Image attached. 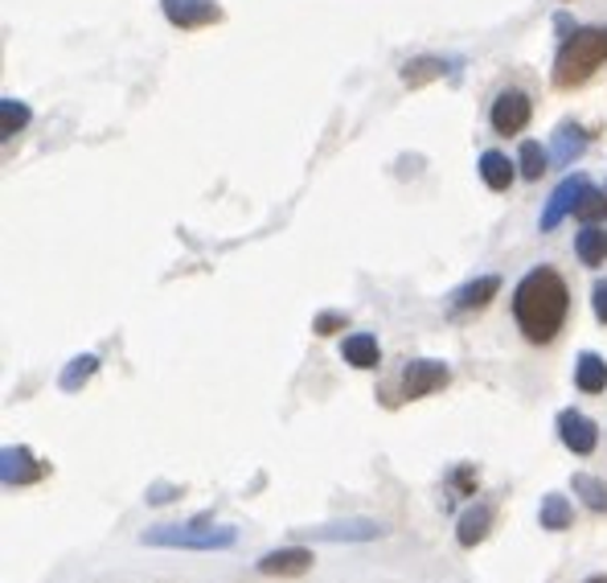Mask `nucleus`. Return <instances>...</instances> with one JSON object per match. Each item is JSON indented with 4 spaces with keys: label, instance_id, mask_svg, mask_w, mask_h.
Segmentation results:
<instances>
[{
    "label": "nucleus",
    "instance_id": "nucleus-29",
    "mask_svg": "<svg viewBox=\"0 0 607 583\" xmlns=\"http://www.w3.org/2000/svg\"><path fill=\"white\" fill-rule=\"evenodd\" d=\"M583 583H607V575H591V580H583Z\"/></svg>",
    "mask_w": 607,
    "mask_h": 583
},
{
    "label": "nucleus",
    "instance_id": "nucleus-7",
    "mask_svg": "<svg viewBox=\"0 0 607 583\" xmlns=\"http://www.w3.org/2000/svg\"><path fill=\"white\" fill-rule=\"evenodd\" d=\"M558 440L571 448L574 456H591L599 448V428L591 415L567 407V412H558Z\"/></svg>",
    "mask_w": 607,
    "mask_h": 583
},
{
    "label": "nucleus",
    "instance_id": "nucleus-19",
    "mask_svg": "<svg viewBox=\"0 0 607 583\" xmlns=\"http://www.w3.org/2000/svg\"><path fill=\"white\" fill-rule=\"evenodd\" d=\"M95 370H99V358H95V354H79V358H70V366L62 370L58 386H62L67 395H74V391H83L86 382L95 378Z\"/></svg>",
    "mask_w": 607,
    "mask_h": 583
},
{
    "label": "nucleus",
    "instance_id": "nucleus-20",
    "mask_svg": "<svg viewBox=\"0 0 607 583\" xmlns=\"http://www.w3.org/2000/svg\"><path fill=\"white\" fill-rule=\"evenodd\" d=\"M513 169H517V165H513L505 153H485L480 156V177H485V186L497 189V193L513 186Z\"/></svg>",
    "mask_w": 607,
    "mask_h": 583
},
{
    "label": "nucleus",
    "instance_id": "nucleus-1",
    "mask_svg": "<svg viewBox=\"0 0 607 583\" xmlns=\"http://www.w3.org/2000/svg\"><path fill=\"white\" fill-rule=\"evenodd\" d=\"M571 317V288L555 267H534L513 288V321L529 345H550Z\"/></svg>",
    "mask_w": 607,
    "mask_h": 583
},
{
    "label": "nucleus",
    "instance_id": "nucleus-23",
    "mask_svg": "<svg viewBox=\"0 0 607 583\" xmlns=\"http://www.w3.org/2000/svg\"><path fill=\"white\" fill-rule=\"evenodd\" d=\"M436 79H443V62H439V58H415V62H406L403 67V83L406 86L436 83Z\"/></svg>",
    "mask_w": 607,
    "mask_h": 583
},
{
    "label": "nucleus",
    "instance_id": "nucleus-27",
    "mask_svg": "<svg viewBox=\"0 0 607 583\" xmlns=\"http://www.w3.org/2000/svg\"><path fill=\"white\" fill-rule=\"evenodd\" d=\"M591 312H595L599 325H607V279H595V288H591Z\"/></svg>",
    "mask_w": 607,
    "mask_h": 583
},
{
    "label": "nucleus",
    "instance_id": "nucleus-16",
    "mask_svg": "<svg viewBox=\"0 0 607 583\" xmlns=\"http://www.w3.org/2000/svg\"><path fill=\"white\" fill-rule=\"evenodd\" d=\"M574 255L583 259V267H604L607 263V230L604 226H583V235L574 239Z\"/></svg>",
    "mask_w": 607,
    "mask_h": 583
},
{
    "label": "nucleus",
    "instance_id": "nucleus-21",
    "mask_svg": "<svg viewBox=\"0 0 607 583\" xmlns=\"http://www.w3.org/2000/svg\"><path fill=\"white\" fill-rule=\"evenodd\" d=\"M546 165H550V153L541 148L538 140H525L522 153H517V169H522L525 181H538L541 172H546Z\"/></svg>",
    "mask_w": 607,
    "mask_h": 583
},
{
    "label": "nucleus",
    "instance_id": "nucleus-26",
    "mask_svg": "<svg viewBox=\"0 0 607 583\" xmlns=\"http://www.w3.org/2000/svg\"><path fill=\"white\" fill-rule=\"evenodd\" d=\"M345 325H349V317H345V312H321V317L312 321V333L329 337V333H341Z\"/></svg>",
    "mask_w": 607,
    "mask_h": 583
},
{
    "label": "nucleus",
    "instance_id": "nucleus-5",
    "mask_svg": "<svg viewBox=\"0 0 607 583\" xmlns=\"http://www.w3.org/2000/svg\"><path fill=\"white\" fill-rule=\"evenodd\" d=\"M529 116H534V104H529L525 91H501V95L492 99V111H489L492 128H497L501 136H517V132H525Z\"/></svg>",
    "mask_w": 607,
    "mask_h": 583
},
{
    "label": "nucleus",
    "instance_id": "nucleus-28",
    "mask_svg": "<svg viewBox=\"0 0 607 583\" xmlns=\"http://www.w3.org/2000/svg\"><path fill=\"white\" fill-rule=\"evenodd\" d=\"M455 489H460V493H468V498L476 493V473L468 468V464H464V468L455 473Z\"/></svg>",
    "mask_w": 607,
    "mask_h": 583
},
{
    "label": "nucleus",
    "instance_id": "nucleus-3",
    "mask_svg": "<svg viewBox=\"0 0 607 583\" xmlns=\"http://www.w3.org/2000/svg\"><path fill=\"white\" fill-rule=\"evenodd\" d=\"M144 547H169V550H230L238 543L235 526H205V522H189V526H152L140 534Z\"/></svg>",
    "mask_w": 607,
    "mask_h": 583
},
{
    "label": "nucleus",
    "instance_id": "nucleus-2",
    "mask_svg": "<svg viewBox=\"0 0 607 583\" xmlns=\"http://www.w3.org/2000/svg\"><path fill=\"white\" fill-rule=\"evenodd\" d=\"M604 62H607V29H595V25L591 29H574L555 58V86H562V91L583 86Z\"/></svg>",
    "mask_w": 607,
    "mask_h": 583
},
{
    "label": "nucleus",
    "instance_id": "nucleus-15",
    "mask_svg": "<svg viewBox=\"0 0 607 583\" xmlns=\"http://www.w3.org/2000/svg\"><path fill=\"white\" fill-rule=\"evenodd\" d=\"M341 358L357 366V370H378L382 366V349H378V337L373 333H354V337H345L341 345Z\"/></svg>",
    "mask_w": 607,
    "mask_h": 583
},
{
    "label": "nucleus",
    "instance_id": "nucleus-18",
    "mask_svg": "<svg viewBox=\"0 0 607 583\" xmlns=\"http://www.w3.org/2000/svg\"><path fill=\"white\" fill-rule=\"evenodd\" d=\"M571 489H574V498H583V505H587V510H595V514H607V480L591 477V473H574Z\"/></svg>",
    "mask_w": 607,
    "mask_h": 583
},
{
    "label": "nucleus",
    "instance_id": "nucleus-8",
    "mask_svg": "<svg viewBox=\"0 0 607 583\" xmlns=\"http://www.w3.org/2000/svg\"><path fill=\"white\" fill-rule=\"evenodd\" d=\"M382 534H386L382 522H370V517H349V522H337V526L296 531V538H317V543H373V538H382Z\"/></svg>",
    "mask_w": 607,
    "mask_h": 583
},
{
    "label": "nucleus",
    "instance_id": "nucleus-12",
    "mask_svg": "<svg viewBox=\"0 0 607 583\" xmlns=\"http://www.w3.org/2000/svg\"><path fill=\"white\" fill-rule=\"evenodd\" d=\"M312 550L308 547H279V550H271V555H263L259 559V571L263 575H279V580H291V575H308L312 571Z\"/></svg>",
    "mask_w": 607,
    "mask_h": 583
},
{
    "label": "nucleus",
    "instance_id": "nucleus-24",
    "mask_svg": "<svg viewBox=\"0 0 607 583\" xmlns=\"http://www.w3.org/2000/svg\"><path fill=\"white\" fill-rule=\"evenodd\" d=\"M25 123H29V107L21 99H0V136H17Z\"/></svg>",
    "mask_w": 607,
    "mask_h": 583
},
{
    "label": "nucleus",
    "instance_id": "nucleus-17",
    "mask_svg": "<svg viewBox=\"0 0 607 583\" xmlns=\"http://www.w3.org/2000/svg\"><path fill=\"white\" fill-rule=\"evenodd\" d=\"M538 522H541V531H571V522H574V505L562 493H546L541 498V510H538Z\"/></svg>",
    "mask_w": 607,
    "mask_h": 583
},
{
    "label": "nucleus",
    "instance_id": "nucleus-25",
    "mask_svg": "<svg viewBox=\"0 0 607 583\" xmlns=\"http://www.w3.org/2000/svg\"><path fill=\"white\" fill-rule=\"evenodd\" d=\"M583 148H587V136H583L579 128H562V132H558V160H562V165H571Z\"/></svg>",
    "mask_w": 607,
    "mask_h": 583
},
{
    "label": "nucleus",
    "instance_id": "nucleus-22",
    "mask_svg": "<svg viewBox=\"0 0 607 583\" xmlns=\"http://www.w3.org/2000/svg\"><path fill=\"white\" fill-rule=\"evenodd\" d=\"M574 218L579 223H587V226H599L607 218V193H599V189H591L579 198V206H574Z\"/></svg>",
    "mask_w": 607,
    "mask_h": 583
},
{
    "label": "nucleus",
    "instance_id": "nucleus-6",
    "mask_svg": "<svg viewBox=\"0 0 607 583\" xmlns=\"http://www.w3.org/2000/svg\"><path fill=\"white\" fill-rule=\"evenodd\" d=\"M46 473H50V464L46 461H37L34 452H29V448H4V452H0V477H4V485H9V489H13V485H37V480L46 477Z\"/></svg>",
    "mask_w": 607,
    "mask_h": 583
},
{
    "label": "nucleus",
    "instance_id": "nucleus-14",
    "mask_svg": "<svg viewBox=\"0 0 607 583\" xmlns=\"http://www.w3.org/2000/svg\"><path fill=\"white\" fill-rule=\"evenodd\" d=\"M574 386L583 391V395H604L607 391V361L599 354H579L574 361Z\"/></svg>",
    "mask_w": 607,
    "mask_h": 583
},
{
    "label": "nucleus",
    "instance_id": "nucleus-13",
    "mask_svg": "<svg viewBox=\"0 0 607 583\" xmlns=\"http://www.w3.org/2000/svg\"><path fill=\"white\" fill-rule=\"evenodd\" d=\"M497 291H501V275H476V279H468L464 288L452 296L455 312H476L485 309L489 300H497Z\"/></svg>",
    "mask_w": 607,
    "mask_h": 583
},
{
    "label": "nucleus",
    "instance_id": "nucleus-9",
    "mask_svg": "<svg viewBox=\"0 0 607 583\" xmlns=\"http://www.w3.org/2000/svg\"><path fill=\"white\" fill-rule=\"evenodd\" d=\"M160 9L177 29H205V25L222 21V4L214 0H160Z\"/></svg>",
    "mask_w": 607,
    "mask_h": 583
},
{
    "label": "nucleus",
    "instance_id": "nucleus-10",
    "mask_svg": "<svg viewBox=\"0 0 607 583\" xmlns=\"http://www.w3.org/2000/svg\"><path fill=\"white\" fill-rule=\"evenodd\" d=\"M492 517H497V505H492V501H473L464 514L455 517V543L464 550L480 547L492 531Z\"/></svg>",
    "mask_w": 607,
    "mask_h": 583
},
{
    "label": "nucleus",
    "instance_id": "nucleus-11",
    "mask_svg": "<svg viewBox=\"0 0 607 583\" xmlns=\"http://www.w3.org/2000/svg\"><path fill=\"white\" fill-rule=\"evenodd\" d=\"M587 186H591V181L583 177V172L567 177V181H562V186L550 193V206L541 210V230H555V226L567 218V214H574V206H579V198L587 193Z\"/></svg>",
    "mask_w": 607,
    "mask_h": 583
},
{
    "label": "nucleus",
    "instance_id": "nucleus-4",
    "mask_svg": "<svg viewBox=\"0 0 607 583\" xmlns=\"http://www.w3.org/2000/svg\"><path fill=\"white\" fill-rule=\"evenodd\" d=\"M452 382V370H448V361H436V358H415L406 361L403 370V398H427L443 391Z\"/></svg>",
    "mask_w": 607,
    "mask_h": 583
}]
</instances>
